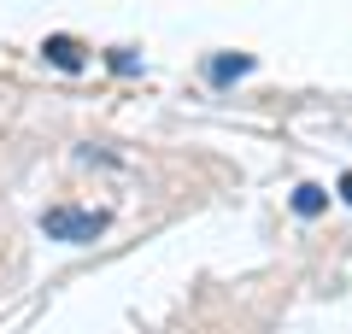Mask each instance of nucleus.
<instances>
[{"instance_id":"obj_1","label":"nucleus","mask_w":352,"mask_h":334,"mask_svg":"<svg viewBox=\"0 0 352 334\" xmlns=\"http://www.w3.org/2000/svg\"><path fill=\"white\" fill-rule=\"evenodd\" d=\"M106 229V211H82V205H47L41 211V235L47 241H71V247H82V241H94Z\"/></svg>"},{"instance_id":"obj_2","label":"nucleus","mask_w":352,"mask_h":334,"mask_svg":"<svg viewBox=\"0 0 352 334\" xmlns=\"http://www.w3.org/2000/svg\"><path fill=\"white\" fill-rule=\"evenodd\" d=\"M41 53H47L59 71H82V47H76L71 36H47V47H41Z\"/></svg>"},{"instance_id":"obj_5","label":"nucleus","mask_w":352,"mask_h":334,"mask_svg":"<svg viewBox=\"0 0 352 334\" xmlns=\"http://www.w3.org/2000/svg\"><path fill=\"white\" fill-rule=\"evenodd\" d=\"M340 199H346V205H352V170L340 176Z\"/></svg>"},{"instance_id":"obj_4","label":"nucleus","mask_w":352,"mask_h":334,"mask_svg":"<svg viewBox=\"0 0 352 334\" xmlns=\"http://www.w3.org/2000/svg\"><path fill=\"white\" fill-rule=\"evenodd\" d=\"M323 205H329V194H323L317 182H300V188H294V211H300V217H317Z\"/></svg>"},{"instance_id":"obj_3","label":"nucleus","mask_w":352,"mask_h":334,"mask_svg":"<svg viewBox=\"0 0 352 334\" xmlns=\"http://www.w3.org/2000/svg\"><path fill=\"white\" fill-rule=\"evenodd\" d=\"M252 59L247 53H223V59H212V82H235V76H247Z\"/></svg>"}]
</instances>
